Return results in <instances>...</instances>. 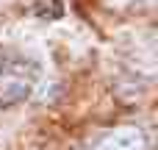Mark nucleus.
Instances as JSON below:
<instances>
[{
	"label": "nucleus",
	"mask_w": 158,
	"mask_h": 150,
	"mask_svg": "<svg viewBox=\"0 0 158 150\" xmlns=\"http://www.w3.org/2000/svg\"><path fill=\"white\" fill-rule=\"evenodd\" d=\"M39 72L28 58L0 53V106H14L31 95Z\"/></svg>",
	"instance_id": "nucleus-1"
},
{
	"label": "nucleus",
	"mask_w": 158,
	"mask_h": 150,
	"mask_svg": "<svg viewBox=\"0 0 158 150\" xmlns=\"http://www.w3.org/2000/svg\"><path fill=\"white\" fill-rule=\"evenodd\" d=\"M97 150H144V134L131 125L114 128L97 142Z\"/></svg>",
	"instance_id": "nucleus-2"
}]
</instances>
